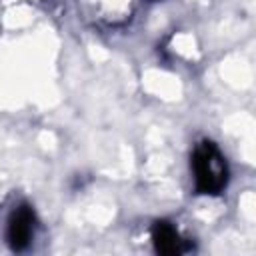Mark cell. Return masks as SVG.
<instances>
[{"mask_svg": "<svg viewBox=\"0 0 256 256\" xmlns=\"http://www.w3.org/2000/svg\"><path fill=\"white\" fill-rule=\"evenodd\" d=\"M190 168L194 176V190L196 194L204 196H218L228 186V162L220 148L204 138L200 140L190 156Z\"/></svg>", "mask_w": 256, "mask_h": 256, "instance_id": "obj_1", "label": "cell"}, {"mask_svg": "<svg viewBox=\"0 0 256 256\" xmlns=\"http://www.w3.org/2000/svg\"><path fill=\"white\" fill-rule=\"evenodd\" d=\"M34 230H36V212L30 204L22 202L18 204L10 218H8V226H6V240L10 244V248L14 252H24L34 238Z\"/></svg>", "mask_w": 256, "mask_h": 256, "instance_id": "obj_2", "label": "cell"}, {"mask_svg": "<svg viewBox=\"0 0 256 256\" xmlns=\"http://www.w3.org/2000/svg\"><path fill=\"white\" fill-rule=\"evenodd\" d=\"M150 238H152L154 250L164 256H176L192 250V244L168 220H156L150 228Z\"/></svg>", "mask_w": 256, "mask_h": 256, "instance_id": "obj_3", "label": "cell"}]
</instances>
